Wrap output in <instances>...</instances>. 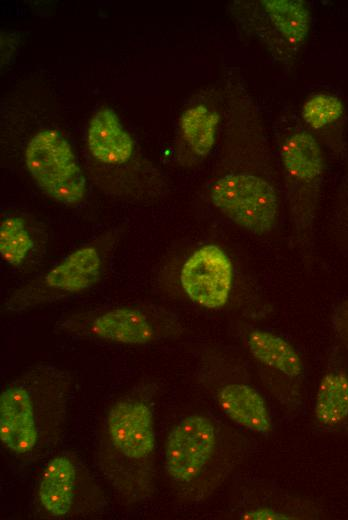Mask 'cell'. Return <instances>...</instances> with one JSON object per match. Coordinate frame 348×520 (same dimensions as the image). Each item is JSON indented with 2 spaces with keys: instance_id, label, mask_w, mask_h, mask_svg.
I'll list each match as a JSON object with an SVG mask.
<instances>
[{
  "instance_id": "7a4b0ae2",
  "label": "cell",
  "mask_w": 348,
  "mask_h": 520,
  "mask_svg": "<svg viewBox=\"0 0 348 520\" xmlns=\"http://www.w3.org/2000/svg\"><path fill=\"white\" fill-rule=\"evenodd\" d=\"M156 437L151 407L123 398L108 410L98 445V465L117 495L127 503L145 500L153 491Z\"/></svg>"
},
{
  "instance_id": "8992f818",
  "label": "cell",
  "mask_w": 348,
  "mask_h": 520,
  "mask_svg": "<svg viewBox=\"0 0 348 520\" xmlns=\"http://www.w3.org/2000/svg\"><path fill=\"white\" fill-rule=\"evenodd\" d=\"M24 159L39 187L56 201L74 206L86 195V179L70 143L53 129L36 133L28 142Z\"/></svg>"
},
{
  "instance_id": "ac0fdd59",
  "label": "cell",
  "mask_w": 348,
  "mask_h": 520,
  "mask_svg": "<svg viewBox=\"0 0 348 520\" xmlns=\"http://www.w3.org/2000/svg\"><path fill=\"white\" fill-rule=\"evenodd\" d=\"M34 247V241L23 219L9 217L0 224V255L13 266L21 265Z\"/></svg>"
},
{
  "instance_id": "30bf717a",
  "label": "cell",
  "mask_w": 348,
  "mask_h": 520,
  "mask_svg": "<svg viewBox=\"0 0 348 520\" xmlns=\"http://www.w3.org/2000/svg\"><path fill=\"white\" fill-rule=\"evenodd\" d=\"M87 146L97 161L107 165L126 163L134 151V142L117 113L109 107L99 109L90 119Z\"/></svg>"
},
{
  "instance_id": "9c48e42d",
  "label": "cell",
  "mask_w": 348,
  "mask_h": 520,
  "mask_svg": "<svg viewBox=\"0 0 348 520\" xmlns=\"http://www.w3.org/2000/svg\"><path fill=\"white\" fill-rule=\"evenodd\" d=\"M234 272L231 259L215 244L196 249L184 262L180 283L194 303L209 309L223 307L230 296Z\"/></svg>"
},
{
  "instance_id": "7c38bea8",
  "label": "cell",
  "mask_w": 348,
  "mask_h": 520,
  "mask_svg": "<svg viewBox=\"0 0 348 520\" xmlns=\"http://www.w3.org/2000/svg\"><path fill=\"white\" fill-rule=\"evenodd\" d=\"M345 116L343 101L336 95L324 92L308 96L299 113L304 127L335 152H341L344 148L342 131Z\"/></svg>"
},
{
  "instance_id": "4fadbf2b",
  "label": "cell",
  "mask_w": 348,
  "mask_h": 520,
  "mask_svg": "<svg viewBox=\"0 0 348 520\" xmlns=\"http://www.w3.org/2000/svg\"><path fill=\"white\" fill-rule=\"evenodd\" d=\"M77 486V466L65 454L57 455L46 465L38 485V500L42 508L54 517L71 511Z\"/></svg>"
},
{
  "instance_id": "ba28073f",
  "label": "cell",
  "mask_w": 348,
  "mask_h": 520,
  "mask_svg": "<svg viewBox=\"0 0 348 520\" xmlns=\"http://www.w3.org/2000/svg\"><path fill=\"white\" fill-rule=\"evenodd\" d=\"M102 260L94 246H83L67 255L35 283L16 293L11 309L21 310L43 301L82 292L100 277Z\"/></svg>"
},
{
  "instance_id": "e0dca14e",
  "label": "cell",
  "mask_w": 348,
  "mask_h": 520,
  "mask_svg": "<svg viewBox=\"0 0 348 520\" xmlns=\"http://www.w3.org/2000/svg\"><path fill=\"white\" fill-rule=\"evenodd\" d=\"M220 116L205 104H195L185 109L179 118L180 136L193 155L207 156L216 141Z\"/></svg>"
},
{
  "instance_id": "6da1fadb",
  "label": "cell",
  "mask_w": 348,
  "mask_h": 520,
  "mask_svg": "<svg viewBox=\"0 0 348 520\" xmlns=\"http://www.w3.org/2000/svg\"><path fill=\"white\" fill-rule=\"evenodd\" d=\"M72 379L38 366L7 385L0 396V439L14 455L36 459L56 445L67 419Z\"/></svg>"
},
{
  "instance_id": "277c9868",
  "label": "cell",
  "mask_w": 348,
  "mask_h": 520,
  "mask_svg": "<svg viewBox=\"0 0 348 520\" xmlns=\"http://www.w3.org/2000/svg\"><path fill=\"white\" fill-rule=\"evenodd\" d=\"M233 14L244 32L257 39L272 57L290 66L304 46L311 14L301 0L237 1Z\"/></svg>"
},
{
  "instance_id": "d6986e66",
  "label": "cell",
  "mask_w": 348,
  "mask_h": 520,
  "mask_svg": "<svg viewBox=\"0 0 348 520\" xmlns=\"http://www.w3.org/2000/svg\"><path fill=\"white\" fill-rule=\"evenodd\" d=\"M332 322L337 337L348 350V299L337 306Z\"/></svg>"
},
{
  "instance_id": "2e32d148",
  "label": "cell",
  "mask_w": 348,
  "mask_h": 520,
  "mask_svg": "<svg viewBox=\"0 0 348 520\" xmlns=\"http://www.w3.org/2000/svg\"><path fill=\"white\" fill-rule=\"evenodd\" d=\"M314 415L319 424L337 428L348 422V374L331 370L322 377L316 393Z\"/></svg>"
},
{
  "instance_id": "9a60e30c",
  "label": "cell",
  "mask_w": 348,
  "mask_h": 520,
  "mask_svg": "<svg viewBox=\"0 0 348 520\" xmlns=\"http://www.w3.org/2000/svg\"><path fill=\"white\" fill-rule=\"evenodd\" d=\"M247 346L258 361L288 377H299L304 372L300 355L280 336L254 329L247 336Z\"/></svg>"
},
{
  "instance_id": "3957f363",
  "label": "cell",
  "mask_w": 348,
  "mask_h": 520,
  "mask_svg": "<svg viewBox=\"0 0 348 520\" xmlns=\"http://www.w3.org/2000/svg\"><path fill=\"white\" fill-rule=\"evenodd\" d=\"M275 132L292 225L299 236L311 237L325 174L321 143L296 113L281 115Z\"/></svg>"
},
{
  "instance_id": "5bb4252c",
  "label": "cell",
  "mask_w": 348,
  "mask_h": 520,
  "mask_svg": "<svg viewBox=\"0 0 348 520\" xmlns=\"http://www.w3.org/2000/svg\"><path fill=\"white\" fill-rule=\"evenodd\" d=\"M222 411L236 424L259 434L271 432L272 423L264 398L246 384H228L218 393Z\"/></svg>"
},
{
  "instance_id": "ffe728a7",
  "label": "cell",
  "mask_w": 348,
  "mask_h": 520,
  "mask_svg": "<svg viewBox=\"0 0 348 520\" xmlns=\"http://www.w3.org/2000/svg\"><path fill=\"white\" fill-rule=\"evenodd\" d=\"M243 519L247 520H286L293 519L292 517L277 512L270 508H256L244 512Z\"/></svg>"
},
{
  "instance_id": "5b68a950",
  "label": "cell",
  "mask_w": 348,
  "mask_h": 520,
  "mask_svg": "<svg viewBox=\"0 0 348 520\" xmlns=\"http://www.w3.org/2000/svg\"><path fill=\"white\" fill-rule=\"evenodd\" d=\"M209 195L223 216L254 235H268L277 224L279 194L268 176L230 171L212 184Z\"/></svg>"
},
{
  "instance_id": "8fae6325",
  "label": "cell",
  "mask_w": 348,
  "mask_h": 520,
  "mask_svg": "<svg viewBox=\"0 0 348 520\" xmlns=\"http://www.w3.org/2000/svg\"><path fill=\"white\" fill-rule=\"evenodd\" d=\"M94 337L123 344H145L155 339L150 316L137 308H114L94 316L87 324Z\"/></svg>"
},
{
  "instance_id": "52a82bcc",
  "label": "cell",
  "mask_w": 348,
  "mask_h": 520,
  "mask_svg": "<svg viewBox=\"0 0 348 520\" xmlns=\"http://www.w3.org/2000/svg\"><path fill=\"white\" fill-rule=\"evenodd\" d=\"M219 442L214 421L203 414L183 418L165 444V470L172 481L187 485L198 479L213 460Z\"/></svg>"
}]
</instances>
